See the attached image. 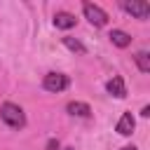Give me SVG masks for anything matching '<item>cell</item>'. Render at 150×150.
<instances>
[{
  "instance_id": "cell-1",
  "label": "cell",
  "mask_w": 150,
  "mask_h": 150,
  "mask_svg": "<svg viewBox=\"0 0 150 150\" xmlns=\"http://www.w3.org/2000/svg\"><path fill=\"white\" fill-rule=\"evenodd\" d=\"M0 120L9 127V129H23L26 127V115L16 103H2L0 105Z\"/></svg>"
},
{
  "instance_id": "cell-2",
  "label": "cell",
  "mask_w": 150,
  "mask_h": 150,
  "mask_svg": "<svg viewBox=\"0 0 150 150\" xmlns=\"http://www.w3.org/2000/svg\"><path fill=\"white\" fill-rule=\"evenodd\" d=\"M42 87L47 91H52V94H59V91L70 87V77L63 75V73H47L45 80H42Z\"/></svg>"
},
{
  "instance_id": "cell-3",
  "label": "cell",
  "mask_w": 150,
  "mask_h": 150,
  "mask_svg": "<svg viewBox=\"0 0 150 150\" xmlns=\"http://www.w3.org/2000/svg\"><path fill=\"white\" fill-rule=\"evenodd\" d=\"M82 12H84V19H87L91 26H96V28H101V26L108 23V14H105L98 5H94V2H84V5H82Z\"/></svg>"
},
{
  "instance_id": "cell-4",
  "label": "cell",
  "mask_w": 150,
  "mask_h": 150,
  "mask_svg": "<svg viewBox=\"0 0 150 150\" xmlns=\"http://www.w3.org/2000/svg\"><path fill=\"white\" fill-rule=\"evenodd\" d=\"M120 7H122L127 14H131V16H136V19H143V21L150 16V5L143 2V0H122Z\"/></svg>"
},
{
  "instance_id": "cell-5",
  "label": "cell",
  "mask_w": 150,
  "mask_h": 150,
  "mask_svg": "<svg viewBox=\"0 0 150 150\" xmlns=\"http://www.w3.org/2000/svg\"><path fill=\"white\" fill-rule=\"evenodd\" d=\"M105 89H108V94L115 96V98H124V96H127V84H124V80H122L120 75H112V77L108 80Z\"/></svg>"
},
{
  "instance_id": "cell-6",
  "label": "cell",
  "mask_w": 150,
  "mask_h": 150,
  "mask_svg": "<svg viewBox=\"0 0 150 150\" xmlns=\"http://www.w3.org/2000/svg\"><path fill=\"white\" fill-rule=\"evenodd\" d=\"M134 127H136V120H134V115L131 112H122V117L117 120V134L120 136H131L134 134Z\"/></svg>"
},
{
  "instance_id": "cell-7",
  "label": "cell",
  "mask_w": 150,
  "mask_h": 150,
  "mask_svg": "<svg viewBox=\"0 0 150 150\" xmlns=\"http://www.w3.org/2000/svg\"><path fill=\"white\" fill-rule=\"evenodd\" d=\"M108 38H110V42H112L115 47H120V49H124V47H129V45H131V35H129V33H124V30H120V28H112Z\"/></svg>"
},
{
  "instance_id": "cell-8",
  "label": "cell",
  "mask_w": 150,
  "mask_h": 150,
  "mask_svg": "<svg viewBox=\"0 0 150 150\" xmlns=\"http://www.w3.org/2000/svg\"><path fill=\"white\" fill-rule=\"evenodd\" d=\"M75 16L70 14V12H56V16H54V26L56 28H61V30H68V28H73L75 26Z\"/></svg>"
},
{
  "instance_id": "cell-9",
  "label": "cell",
  "mask_w": 150,
  "mask_h": 150,
  "mask_svg": "<svg viewBox=\"0 0 150 150\" xmlns=\"http://www.w3.org/2000/svg\"><path fill=\"white\" fill-rule=\"evenodd\" d=\"M66 110H68L70 115H75V117H89V115H91V108H89L87 103H82V101H70V103L66 105Z\"/></svg>"
},
{
  "instance_id": "cell-10",
  "label": "cell",
  "mask_w": 150,
  "mask_h": 150,
  "mask_svg": "<svg viewBox=\"0 0 150 150\" xmlns=\"http://www.w3.org/2000/svg\"><path fill=\"white\" fill-rule=\"evenodd\" d=\"M134 61H136V66H138L141 73H150V56H148V52H138L134 56Z\"/></svg>"
},
{
  "instance_id": "cell-11",
  "label": "cell",
  "mask_w": 150,
  "mask_h": 150,
  "mask_svg": "<svg viewBox=\"0 0 150 150\" xmlns=\"http://www.w3.org/2000/svg\"><path fill=\"white\" fill-rule=\"evenodd\" d=\"M63 45H66V47H68L70 52H77V54H84V52H87V47H84V45H82L80 40L70 38V35H66V38H63Z\"/></svg>"
},
{
  "instance_id": "cell-12",
  "label": "cell",
  "mask_w": 150,
  "mask_h": 150,
  "mask_svg": "<svg viewBox=\"0 0 150 150\" xmlns=\"http://www.w3.org/2000/svg\"><path fill=\"white\" fill-rule=\"evenodd\" d=\"M45 150H59V141H56V138H49V141H47V148H45Z\"/></svg>"
},
{
  "instance_id": "cell-13",
  "label": "cell",
  "mask_w": 150,
  "mask_h": 150,
  "mask_svg": "<svg viewBox=\"0 0 150 150\" xmlns=\"http://www.w3.org/2000/svg\"><path fill=\"white\" fill-rule=\"evenodd\" d=\"M141 115H143V117H148V115H150V105H143V110H141Z\"/></svg>"
},
{
  "instance_id": "cell-14",
  "label": "cell",
  "mask_w": 150,
  "mask_h": 150,
  "mask_svg": "<svg viewBox=\"0 0 150 150\" xmlns=\"http://www.w3.org/2000/svg\"><path fill=\"white\" fill-rule=\"evenodd\" d=\"M120 150H138L136 145H124V148H120Z\"/></svg>"
},
{
  "instance_id": "cell-15",
  "label": "cell",
  "mask_w": 150,
  "mask_h": 150,
  "mask_svg": "<svg viewBox=\"0 0 150 150\" xmlns=\"http://www.w3.org/2000/svg\"><path fill=\"white\" fill-rule=\"evenodd\" d=\"M63 150H75V148H63Z\"/></svg>"
}]
</instances>
